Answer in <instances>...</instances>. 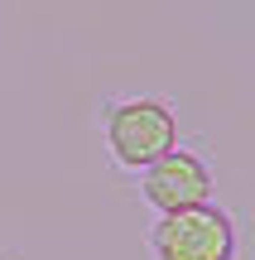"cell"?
<instances>
[{
	"label": "cell",
	"mask_w": 255,
	"mask_h": 260,
	"mask_svg": "<svg viewBox=\"0 0 255 260\" xmlns=\"http://www.w3.org/2000/svg\"><path fill=\"white\" fill-rule=\"evenodd\" d=\"M140 183H144V198H150V207H159V212H183V207H202L212 203V174L207 164H202L198 154H188V149L173 145L169 154H159L150 169H140Z\"/></svg>",
	"instance_id": "obj_3"
},
{
	"label": "cell",
	"mask_w": 255,
	"mask_h": 260,
	"mask_svg": "<svg viewBox=\"0 0 255 260\" xmlns=\"http://www.w3.org/2000/svg\"><path fill=\"white\" fill-rule=\"evenodd\" d=\"M154 260H231L236 255V226L222 207H183V212H159L150 232Z\"/></svg>",
	"instance_id": "obj_1"
},
{
	"label": "cell",
	"mask_w": 255,
	"mask_h": 260,
	"mask_svg": "<svg viewBox=\"0 0 255 260\" xmlns=\"http://www.w3.org/2000/svg\"><path fill=\"white\" fill-rule=\"evenodd\" d=\"M106 145H111L121 169H150L159 154H169L178 145L173 111L164 102H150V96L116 102L111 116H106Z\"/></svg>",
	"instance_id": "obj_2"
}]
</instances>
